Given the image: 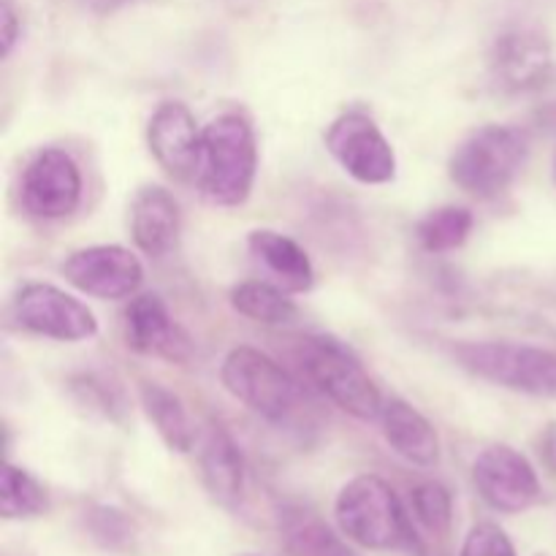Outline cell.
Masks as SVG:
<instances>
[{
  "label": "cell",
  "mask_w": 556,
  "mask_h": 556,
  "mask_svg": "<svg viewBox=\"0 0 556 556\" xmlns=\"http://www.w3.org/2000/svg\"><path fill=\"white\" fill-rule=\"evenodd\" d=\"M291 293L266 280H248L231 288V307L244 318L266 326H286L296 318V304Z\"/></svg>",
  "instance_id": "cell-21"
},
{
  "label": "cell",
  "mask_w": 556,
  "mask_h": 556,
  "mask_svg": "<svg viewBox=\"0 0 556 556\" xmlns=\"http://www.w3.org/2000/svg\"><path fill=\"white\" fill-rule=\"evenodd\" d=\"M250 255L271 275V282L288 293H307L315 286V269L304 248L286 233L258 228L248 237Z\"/></svg>",
  "instance_id": "cell-18"
},
{
  "label": "cell",
  "mask_w": 556,
  "mask_h": 556,
  "mask_svg": "<svg viewBox=\"0 0 556 556\" xmlns=\"http://www.w3.org/2000/svg\"><path fill=\"white\" fill-rule=\"evenodd\" d=\"M60 271L76 291L96 299H130L144 282L141 261L119 244H92L76 250L63 261Z\"/></svg>",
  "instance_id": "cell-11"
},
{
  "label": "cell",
  "mask_w": 556,
  "mask_h": 556,
  "mask_svg": "<svg viewBox=\"0 0 556 556\" xmlns=\"http://www.w3.org/2000/svg\"><path fill=\"white\" fill-rule=\"evenodd\" d=\"M258 147L255 130L244 114L228 112L204 128V157H201V188L217 206H239L250 199Z\"/></svg>",
  "instance_id": "cell-2"
},
{
  "label": "cell",
  "mask_w": 556,
  "mask_h": 556,
  "mask_svg": "<svg viewBox=\"0 0 556 556\" xmlns=\"http://www.w3.org/2000/svg\"><path fill=\"white\" fill-rule=\"evenodd\" d=\"M220 380L233 400L242 402L255 416L282 424L299 405V383L266 353L239 345L223 358Z\"/></svg>",
  "instance_id": "cell-6"
},
{
  "label": "cell",
  "mask_w": 556,
  "mask_h": 556,
  "mask_svg": "<svg viewBox=\"0 0 556 556\" xmlns=\"http://www.w3.org/2000/svg\"><path fill=\"white\" fill-rule=\"evenodd\" d=\"M280 535L293 556H358L318 514L307 508H286L280 514Z\"/></svg>",
  "instance_id": "cell-20"
},
{
  "label": "cell",
  "mask_w": 556,
  "mask_h": 556,
  "mask_svg": "<svg viewBox=\"0 0 556 556\" xmlns=\"http://www.w3.org/2000/svg\"><path fill=\"white\" fill-rule=\"evenodd\" d=\"M326 150L364 185H386L396 177V152L369 114L345 112L326 130Z\"/></svg>",
  "instance_id": "cell-7"
},
{
  "label": "cell",
  "mask_w": 556,
  "mask_h": 556,
  "mask_svg": "<svg viewBox=\"0 0 556 556\" xmlns=\"http://www.w3.org/2000/svg\"><path fill=\"white\" fill-rule=\"evenodd\" d=\"M304 378L358 421H378L386 400L351 348L334 337H307L299 348Z\"/></svg>",
  "instance_id": "cell-4"
},
{
  "label": "cell",
  "mask_w": 556,
  "mask_h": 556,
  "mask_svg": "<svg viewBox=\"0 0 556 556\" xmlns=\"http://www.w3.org/2000/svg\"><path fill=\"white\" fill-rule=\"evenodd\" d=\"M49 497L41 483L22 467L5 462L0 472V516L5 521L36 519L47 514Z\"/></svg>",
  "instance_id": "cell-22"
},
{
  "label": "cell",
  "mask_w": 556,
  "mask_h": 556,
  "mask_svg": "<svg viewBox=\"0 0 556 556\" xmlns=\"http://www.w3.org/2000/svg\"><path fill=\"white\" fill-rule=\"evenodd\" d=\"M472 483L483 503L500 514H525L543 497L535 467L510 445L483 448L472 462Z\"/></svg>",
  "instance_id": "cell-9"
},
{
  "label": "cell",
  "mask_w": 556,
  "mask_h": 556,
  "mask_svg": "<svg viewBox=\"0 0 556 556\" xmlns=\"http://www.w3.org/2000/svg\"><path fill=\"white\" fill-rule=\"evenodd\" d=\"M141 407H144L147 418L168 448L177 451V454H190L195 448L199 432H195L193 421H190L188 410L177 394L163 389L161 383H144L141 386Z\"/></svg>",
  "instance_id": "cell-19"
},
{
  "label": "cell",
  "mask_w": 556,
  "mask_h": 556,
  "mask_svg": "<svg viewBox=\"0 0 556 556\" xmlns=\"http://www.w3.org/2000/svg\"><path fill=\"white\" fill-rule=\"evenodd\" d=\"M541 459L546 470L556 476V421L548 424L541 434Z\"/></svg>",
  "instance_id": "cell-28"
},
{
  "label": "cell",
  "mask_w": 556,
  "mask_h": 556,
  "mask_svg": "<svg viewBox=\"0 0 556 556\" xmlns=\"http://www.w3.org/2000/svg\"><path fill=\"white\" fill-rule=\"evenodd\" d=\"M410 514L429 535H445L454 521V497L443 483L424 481L410 492Z\"/></svg>",
  "instance_id": "cell-24"
},
{
  "label": "cell",
  "mask_w": 556,
  "mask_h": 556,
  "mask_svg": "<svg viewBox=\"0 0 556 556\" xmlns=\"http://www.w3.org/2000/svg\"><path fill=\"white\" fill-rule=\"evenodd\" d=\"M489 71L500 90L525 96L552 81L556 71L554 47L535 27H510L503 30L489 52Z\"/></svg>",
  "instance_id": "cell-10"
},
{
  "label": "cell",
  "mask_w": 556,
  "mask_h": 556,
  "mask_svg": "<svg viewBox=\"0 0 556 556\" xmlns=\"http://www.w3.org/2000/svg\"><path fill=\"white\" fill-rule=\"evenodd\" d=\"M90 532L96 541L106 548L128 546L130 541V525L123 514L114 508H96L90 516Z\"/></svg>",
  "instance_id": "cell-26"
},
{
  "label": "cell",
  "mask_w": 556,
  "mask_h": 556,
  "mask_svg": "<svg viewBox=\"0 0 556 556\" xmlns=\"http://www.w3.org/2000/svg\"><path fill=\"white\" fill-rule=\"evenodd\" d=\"M201 483L223 508H237L244 497V459L231 434L217 424H206L199 438Z\"/></svg>",
  "instance_id": "cell-15"
},
{
  "label": "cell",
  "mask_w": 556,
  "mask_h": 556,
  "mask_svg": "<svg viewBox=\"0 0 556 556\" xmlns=\"http://www.w3.org/2000/svg\"><path fill=\"white\" fill-rule=\"evenodd\" d=\"M125 340L128 348L144 356H161L166 362H188L190 340L174 324L166 302L157 293H139L125 309Z\"/></svg>",
  "instance_id": "cell-14"
},
{
  "label": "cell",
  "mask_w": 556,
  "mask_h": 556,
  "mask_svg": "<svg viewBox=\"0 0 556 556\" xmlns=\"http://www.w3.org/2000/svg\"><path fill=\"white\" fill-rule=\"evenodd\" d=\"M14 320L25 331L58 342H81L98 334V320L87 304L49 282H27L14 299Z\"/></svg>",
  "instance_id": "cell-8"
},
{
  "label": "cell",
  "mask_w": 556,
  "mask_h": 556,
  "mask_svg": "<svg viewBox=\"0 0 556 556\" xmlns=\"http://www.w3.org/2000/svg\"><path fill=\"white\" fill-rule=\"evenodd\" d=\"M179 206L168 190L147 185L130 204V233L136 248L150 258H163L179 239Z\"/></svg>",
  "instance_id": "cell-16"
},
{
  "label": "cell",
  "mask_w": 556,
  "mask_h": 556,
  "mask_svg": "<svg viewBox=\"0 0 556 556\" xmlns=\"http://www.w3.org/2000/svg\"><path fill=\"white\" fill-rule=\"evenodd\" d=\"M20 30L22 22L14 3L11 0H0V52H3V58H9L14 43L20 41Z\"/></svg>",
  "instance_id": "cell-27"
},
{
  "label": "cell",
  "mask_w": 556,
  "mask_h": 556,
  "mask_svg": "<svg viewBox=\"0 0 556 556\" xmlns=\"http://www.w3.org/2000/svg\"><path fill=\"white\" fill-rule=\"evenodd\" d=\"M530 155V136L514 125H483L448 161V174L465 193L497 199L514 185Z\"/></svg>",
  "instance_id": "cell-3"
},
{
  "label": "cell",
  "mask_w": 556,
  "mask_h": 556,
  "mask_svg": "<svg viewBox=\"0 0 556 556\" xmlns=\"http://www.w3.org/2000/svg\"><path fill=\"white\" fill-rule=\"evenodd\" d=\"M541 556H543V554H541Z\"/></svg>",
  "instance_id": "cell-31"
},
{
  "label": "cell",
  "mask_w": 556,
  "mask_h": 556,
  "mask_svg": "<svg viewBox=\"0 0 556 556\" xmlns=\"http://www.w3.org/2000/svg\"><path fill=\"white\" fill-rule=\"evenodd\" d=\"M334 516L340 532L369 552L410 546L413 525L394 489L380 476H356L337 494Z\"/></svg>",
  "instance_id": "cell-1"
},
{
  "label": "cell",
  "mask_w": 556,
  "mask_h": 556,
  "mask_svg": "<svg viewBox=\"0 0 556 556\" xmlns=\"http://www.w3.org/2000/svg\"><path fill=\"white\" fill-rule=\"evenodd\" d=\"M459 556H516V548L505 530H500L492 521H483L467 532Z\"/></svg>",
  "instance_id": "cell-25"
},
{
  "label": "cell",
  "mask_w": 556,
  "mask_h": 556,
  "mask_svg": "<svg viewBox=\"0 0 556 556\" xmlns=\"http://www.w3.org/2000/svg\"><path fill=\"white\" fill-rule=\"evenodd\" d=\"M386 443L396 456L416 467H432L440 459V438L429 418L418 413L410 402L389 400L380 413Z\"/></svg>",
  "instance_id": "cell-17"
},
{
  "label": "cell",
  "mask_w": 556,
  "mask_h": 556,
  "mask_svg": "<svg viewBox=\"0 0 556 556\" xmlns=\"http://www.w3.org/2000/svg\"><path fill=\"white\" fill-rule=\"evenodd\" d=\"M147 144L157 166L174 179L199 177L204 157V130H199L190 109L179 101H166L155 109L147 125Z\"/></svg>",
  "instance_id": "cell-13"
},
{
  "label": "cell",
  "mask_w": 556,
  "mask_h": 556,
  "mask_svg": "<svg viewBox=\"0 0 556 556\" xmlns=\"http://www.w3.org/2000/svg\"><path fill=\"white\" fill-rule=\"evenodd\" d=\"M554 182H556V155H554Z\"/></svg>",
  "instance_id": "cell-30"
},
{
  "label": "cell",
  "mask_w": 556,
  "mask_h": 556,
  "mask_svg": "<svg viewBox=\"0 0 556 556\" xmlns=\"http://www.w3.org/2000/svg\"><path fill=\"white\" fill-rule=\"evenodd\" d=\"M462 369L527 396H556V351L525 342H462L454 348Z\"/></svg>",
  "instance_id": "cell-5"
},
{
  "label": "cell",
  "mask_w": 556,
  "mask_h": 556,
  "mask_svg": "<svg viewBox=\"0 0 556 556\" xmlns=\"http://www.w3.org/2000/svg\"><path fill=\"white\" fill-rule=\"evenodd\" d=\"M125 3H130V0H81V5H87L96 14H112V11L123 9Z\"/></svg>",
  "instance_id": "cell-29"
},
{
  "label": "cell",
  "mask_w": 556,
  "mask_h": 556,
  "mask_svg": "<svg viewBox=\"0 0 556 556\" xmlns=\"http://www.w3.org/2000/svg\"><path fill=\"white\" fill-rule=\"evenodd\" d=\"M476 217L465 206H440L416 226V239L427 253H451L472 233Z\"/></svg>",
  "instance_id": "cell-23"
},
{
  "label": "cell",
  "mask_w": 556,
  "mask_h": 556,
  "mask_svg": "<svg viewBox=\"0 0 556 556\" xmlns=\"http://www.w3.org/2000/svg\"><path fill=\"white\" fill-rule=\"evenodd\" d=\"M81 201V174L65 150H43L22 174V204L33 217L63 220Z\"/></svg>",
  "instance_id": "cell-12"
}]
</instances>
